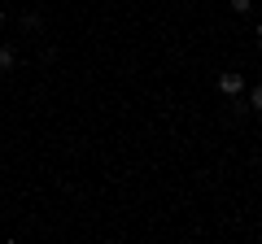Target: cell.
I'll list each match as a JSON object with an SVG mask.
<instances>
[{"instance_id": "cell-4", "label": "cell", "mask_w": 262, "mask_h": 244, "mask_svg": "<svg viewBox=\"0 0 262 244\" xmlns=\"http://www.w3.org/2000/svg\"><path fill=\"white\" fill-rule=\"evenodd\" d=\"M227 9H232V13H249L253 0H227Z\"/></svg>"}, {"instance_id": "cell-3", "label": "cell", "mask_w": 262, "mask_h": 244, "mask_svg": "<svg viewBox=\"0 0 262 244\" xmlns=\"http://www.w3.org/2000/svg\"><path fill=\"white\" fill-rule=\"evenodd\" d=\"M249 109H253V113H262V83H253V87H249Z\"/></svg>"}, {"instance_id": "cell-7", "label": "cell", "mask_w": 262, "mask_h": 244, "mask_svg": "<svg viewBox=\"0 0 262 244\" xmlns=\"http://www.w3.org/2000/svg\"><path fill=\"white\" fill-rule=\"evenodd\" d=\"M0 22H5V5H0Z\"/></svg>"}, {"instance_id": "cell-6", "label": "cell", "mask_w": 262, "mask_h": 244, "mask_svg": "<svg viewBox=\"0 0 262 244\" xmlns=\"http://www.w3.org/2000/svg\"><path fill=\"white\" fill-rule=\"evenodd\" d=\"M253 35H258V44H262V22H258V31H253Z\"/></svg>"}, {"instance_id": "cell-1", "label": "cell", "mask_w": 262, "mask_h": 244, "mask_svg": "<svg viewBox=\"0 0 262 244\" xmlns=\"http://www.w3.org/2000/svg\"><path fill=\"white\" fill-rule=\"evenodd\" d=\"M219 92H223V96H241L245 92V75H236V70L219 75Z\"/></svg>"}, {"instance_id": "cell-2", "label": "cell", "mask_w": 262, "mask_h": 244, "mask_svg": "<svg viewBox=\"0 0 262 244\" xmlns=\"http://www.w3.org/2000/svg\"><path fill=\"white\" fill-rule=\"evenodd\" d=\"M13 61H18V53L9 44H0V70H13Z\"/></svg>"}, {"instance_id": "cell-5", "label": "cell", "mask_w": 262, "mask_h": 244, "mask_svg": "<svg viewBox=\"0 0 262 244\" xmlns=\"http://www.w3.org/2000/svg\"><path fill=\"white\" fill-rule=\"evenodd\" d=\"M22 27H27V31H39V27H44V18H39V13H27V18H22Z\"/></svg>"}]
</instances>
